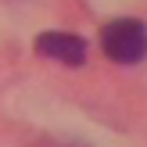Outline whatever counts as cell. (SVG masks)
<instances>
[{
    "instance_id": "6da1fadb",
    "label": "cell",
    "mask_w": 147,
    "mask_h": 147,
    "mask_svg": "<svg viewBox=\"0 0 147 147\" xmlns=\"http://www.w3.org/2000/svg\"><path fill=\"white\" fill-rule=\"evenodd\" d=\"M100 47L111 61L119 65H136L147 57V25L136 18H119L111 25H104L100 32Z\"/></svg>"
},
{
    "instance_id": "3957f363",
    "label": "cell",
    "mask_w": 147,
    "mask_h": 147,
    "mask_svg": "<svg viewBox=\"0 0 147 147\" xmlns=\"http://www.w3.org/2000/svg\"><path fill=\"white\" fill-rule=\"evenodd\" d=\"M29 147H86V144L68 140V136H40V140H32Z\"/></svg>"
},
{
    "instance_id": "7a4b0ae2",
    "label": "cell",
    "mask_w": 147,
    "mask_h": 147,
    "mask_svg": "<svg viewBox=\"0 0 147 147\" xmlns=\"http://www.w3.org/2000/svg\"><path fill=\"white\" fill-rule=\"evenodd\" d=\"M36 54L54 57L61 65H83L86 61V43L76 32H40L36 36Z\"/></svg>"
}]
</instances>
